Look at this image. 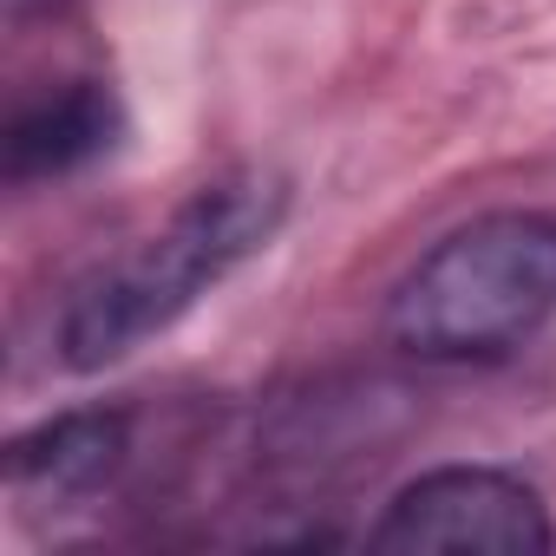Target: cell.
<instances>
[{
  "label": "cell",
  "mask_w": 556,
  "mask_h": 556,
  "mask_svg": "<svg viewBox=\"0 0 556 556\" xmlns=\"http://www.w3.org/2000/svg\"><path fill=\"white\" fill-rule=\"evenodd\" d=\"M282 223H289V177L275 170H229L190 190L144 242H131L73 295L60 321V361L73 374L118 367L151 334L184 321L216 282H229L249 255H262Z\"/></svg>",
  "instance_id": "6da1fadb"
},
{
  "label": "cell",
  "mask_w": 556,
  "mask_h": 556,
  "mask_svg": "<svg viewBox=\"0 0 556 556\" xmlns=\"http://www.w3.org/2000/svg\"><path fill=\"white\" fill-rule=\"evenodd\" d=\"M125 452H131L125 413H60L8 445V491L21 504H53V510L86 504L112 484Z\"/></svg>",
  "instance_id": "277c9868"
},
{
  "label": "cell",
  "mask_w": 556,
  "mask_h": 556,
  "mask_svg": "<svg viewBox=\"0 0 556 556\" xmlns=\"http://www.w3.org/2000/svg\"><path fill=\"white\" fill-rule=\"evenodd\" d=\"M380 549H491V556H543L556 549V523L536 484L491 465H445L413 478L387 517L374 523Z\"/></svg>",
  "instance_id": "3957f363"
},
{
  "label": "cell",
  "mask_w": 556,
  "mask_h": 556,
  "mask_svg": "<svg viewBox=\"0 0 556 556\" xmlns=\"http://www.w3.org/2000/svg\"><path fill=\"white\" fill-rule=\"evenodd\" d=\"M14 8H34V0H14Z\"/></svg>",
  "instance_id": "8992f818"
},
{
  "label": "cell",
  "mask_w": 556,
  "mask_h": 556,
  "mask_svg": "<svg viewBox=\"0 0 556 556\" xmlns=\"http://www.w3.org/2000/svg\"><path fill=\"white\" fill-rule=\"evenodd\" d=\"M556 321V223L478 216L426 249L387 302V334L419 361H504Z\"/></svg>",
  "instance_id": "7a4b0ae2"
},
{
  "label": "cell",
  "mask_w": 556,
  "mask_h": 556,
  "mask_svg": "<svg viewBox=\"0 0 556 556\" xmlns=\"http://www.w3.org/2000/svg\"><path fill=\"white\" fill-rule=\"evenodd\" d=\"M118 138H125V112H118L112 86L73 79V86L34 99L8 125V177L14 184H40V177L86 170L105 151H118Z\"/></svg>",
  "instance_id": "5b68a950"
}]
</instances>
